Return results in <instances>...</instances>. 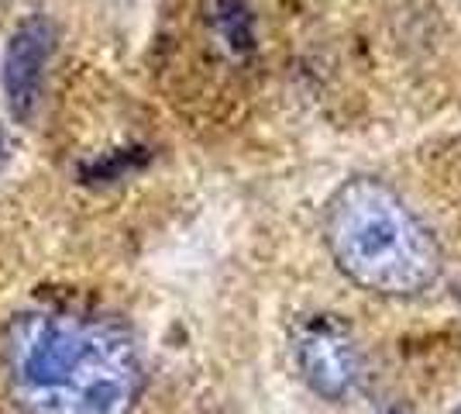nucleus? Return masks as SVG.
<instances>
[{
  "label": "nucleus",
  "instance_id": "f257e3e1",
  "mask_svg": "<svg viewBox=\"0 0 461 414\" xmlns=\"http://www.w3.org/2000/svg\"><path fill=\"white\" fill-rule=\"evenodd\" d=\"M0 383L18 414H131L145 394V359L121 317L32 308L0 332Z\"/></svg>",
  "mask_w": 461,
  "mask_h": 414
},
{
  "label": "nucleus",
  "instance_id": "f03ea898",
  "mask_svg": "<svg viewBox=\"0 0 461 414\" xmlns=\"http://www.w3.org/2000/svg\"><path fill=\"white\" fill-rule=\"evenodd\" d=\"M324 245L338 273L389 300L427 294L444 273L438 235L385 179L348 177L324 204Z\"/></svg>",
  "mask_w": 461,
  "mask_h": 414
},
{
  "label": "nucleus",
  "instance_id": "7ed1b4c3",
  "mask_svg": "<svg viewBox=\"0 0 461 414\" xmlns=\"http://www.w3.org/2000/svg\"><path fill=\"white\" fill-rule=\"evenodd\" d=\"M56 21L41 11H32L14 21L0 52V94L4 107L18 124H32L45 100V83L56 56Z\"/></svg>",
  "mask_w": 461,
  "mask_h": 414
},
{
  "label": "nucleus",
  "instance_id": "20e7f679",
  "mask_svg": "<svg viewBox=\"0 0 461 414\" xmlns=\"http://www.w3.org/2000/svg\"><path fill=\"white\" fill-rule=\"evenodd\" d=\"M293 359L300 380L324 400H345L362 373V355L345 321L310 315L293 332Z\"/></svg>",
  "mask_w": 461,
  "mask_h": 414
},
{
  "label": "nucleus",
  "instance_id": "39448f33",
  "mask_svg": "<svg viewBox=\"0 0 461 414\" xmlns=\"http://www.w3.org/2000/svg\"><path fill=\"white\" fill-rule=\"evenodd\" d=\"M213 11H217V21H221V32H224L228 45L251 49V18L245 0H217Z\"/></svg>",
  "mask_w": 461,
  "mask_h": 414
},
{
  "label": "nucleus",
  "instance_id": "423d86ee",
  "mask_svg": "<svg viewBox=\"0 0 461 414\" xmlns=\"http://www.w3.org/2000/svg\"><path fill=\"white\" fill-rule=\"evenodd\" d=\"M11 156H14V142H11V135H7V128L0 124V170L11 162Z\"/></svg>",
  "mask_w": 461,
  "mask_h": 414
},
{
  "label": "nucleus",
  "instance_id": "0eeeda50",
  "mask_svg": "<svg viewBox=\"0 0 461 414\" xmlns=\"http://www.w3.org/2000/svg\"><path fill=\"white\" fill-rule=\"evenodd\" d=\"M451 414H461V408H455V411H451Z\"/></svg>",
  "mask_w": 461,
  "mask_h": 414
},
{
  "label": "nucleus",
  "instance_id": "6e6552de",
  "mask_svg": "<svg viewBox=\"0 0 461 414\" xmlns=\"http://www.w3.org/2000/svg\"><path fill=\"white\" fill-rule=\"evenodd\" d=\"M0 4H4V0H0Z\"/></svg>",
  "mask_w": 461,
  "mask_h": 414
}]
</instances>
